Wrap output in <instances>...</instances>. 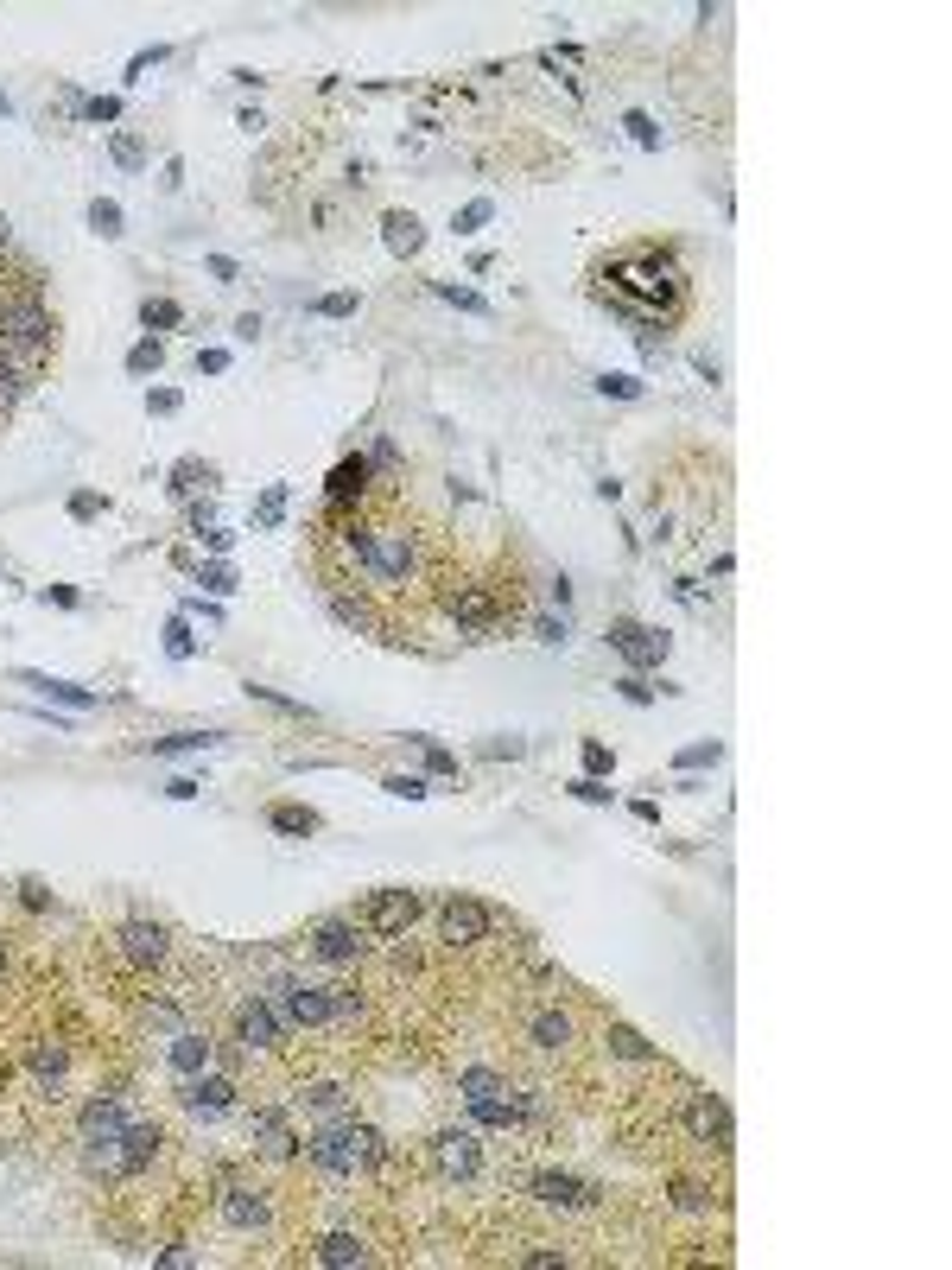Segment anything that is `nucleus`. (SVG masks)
Here are the masks:
<instances>
[{
    "mask_svg": "<svg viewBox=\"0 0 952 1270\" xmlns=\"http://www.w3.org/2000/svg\"><path fill=\"white\" fill-rule=\"evenodd\" d=\"M305 946L317 952V960H331V966H356V960H362V927L343 921V915H331V921H317V927L305 934Z\"/></svg>",
    "mask_w": 952,
    "mask_h": 1270,
    "instance_id": "obj_12",
    "label": "nucleus"
},
{
    "mask_svg": "<svg viewBox=\"0 0 952 1270\" xmlns=\"http://www.w3.org/2000/svg\"><path fill=\"white\" fill-rule=\"evenodd\" d=\"M178 318H185V311H178L172 299H146V305H140V325H146V331H172Z\"/></svg>",
    "mask_w": 952,
    "mask_h": 1270,
    "instance_id": "obj_28",
    "label": "nucleus"
},
{
    "mask_svg": "<svg viewBox=\"0 0 952 1270\" xmlns=\"http://www.w3.org/2000/svg\"><path fill=\"white\" fill-rule=\"evenodd\" d=\"M680 1125H686V1137H692L698 1150H718V1156L731 1150V1111H724V1099H718V1092H698V1086H692V1092H686V1119H680Z\"/></svg>",
    "mask_w": 952,
    "mask_h": 1270,
    "instance_id": "obj_8",
    "label": "nucleus"
},
{
    "mask_svg": "<svg viewBox=\"0 0 952 1270\" xmlns=\"http://www.w3.org/2000/svg\"><path fill=\"white\" fill-rule=\"evenodd\" d=\"M146 407H152V414H178V394L159 387V394H146Z\"/></svg>",
    "mask_w": 952,
    "mask_h": 1270,
    "instance_id": "obj_46",
    "label": "nucleus"
},
{
    "mask_svg": "<svg viewBox=\"0 0 952 1270\" xmlns=\"http://www.w3.org/2000/svg\"><path fill=\"white\" fill-rule=\"evenodd\" d=\"M185 1105L197 1111V1119H222V1111L235 1105V1086H229V1080H204V1074H197V1080L185 1086Z\"/></svg>",
    "mask_w": 952,
    "mask_h": 1270,
    "instance_id": "obj_21",
    "label": "nucleus"
},
{
    "mask_svg": "<svg viewBox=\"0 0 952 1270\" xmlns=\"http://www.w3.org/2000/svg\"><path fill=\"white\" fill-rule=\"evenodd\" d=\"M533 1201H540V1207H560V1214H578V1207H591V1201H597V1187H591V1181H578V1175L546 1169V1175H533Z\"/></svg>",
    "mask_w": 952,
    "mask_h": 1270,
    "instance_id": "obj_16",
    "label": "nucleus"
},
{
    "mask_svg": "<svg viewBox=\"0 0 952 1270\" xmlns=\"http://www.w3.org/2000/svg\"><path fill=\"white\" fill-rule=\"evenodd\" d=\"M204 744H216V737H204V731H178V737H159L152 750H159V756H172V750H204Z\"/></svg>",
    "mask_w": 952,
    "mask_h": 1270,
    "instance_id": "obj_32",
    "label": "nucleus"
},
{
    "mask_svg": "<svg viewBox=\"0 0 952 1270\" xmlns=\"http://www.w3.org/2000/svg\"><path fill=\"white\" fill-rule=\"evenodd\" d=\"M343 552H350V566H356L375 591H401V585H413V572H420V534H407L401 521H381V515L350 521Z\"/></svg>",
    "mask_w": 952,
    "mask_h": 1270,
    "instance_id": "obj_2",
    "label": "nucleus"
},
{
    "mask_svg": "<svg viewBox=\"0 0 952 1270\" xmlns=\"http://www.w3.org/2000/svg\"><path fill=\"white\" fill-rule=\"evenodd\" d=\"M610 649L628 655L635 667H661V661H667V635L648 629V622H616V629H610Z\"/></svg>",
    "mask_w": 952,
    "mask_h": 1270,
    "instance_id": "obj_15",
    "label": "nucleus"
},
{
    "mask_svg": "<svg viewBox=\"0 0 952 1270\" xmlns=\"http://www.w3.org/2000/svg\"><path fill=\"white\" fill-rule=\"evenodd\" d=\"M216 1214H222V1226H235V1232H267L273 1201H267V1187L222 1181V1187H216Z\"/></svg>",
    "mask_w": 952,
    "mask_h": 1270,
    "instance_id": "obj_9",
    "label": "nucleus"
},
{
    "mask_svg": "<svg viewBox=\"0 0 952 1270\" xmlns=\"http://www.w3.org/2000/svg\"><path fill=\"white\" fill-rule=\"evenodd\" d=\"M305 1156L325 1169V1175H362V1169L381 1162V1137H375L368 1125H356V1119H331V1125L311 1131Z\"/></svg>",
    "mask_w": 952,
    "mask_h": 1270,
    "instance_id": "obj_3",
    "label": "nucleus"
},
{
    "mask_svg": "<svg viewBox=\"0 0 952 1270\" xmlns=\"http://www.w3.org/2000/svg\"><path fill=\"white\" fill-rule=\"evenodd\" d=\"M325 1270H350V1264H368V1245L356 1239V1232H331V1239H317V1251H311Z\"/></svg>",
    "mask_w": 952,
    "mask_h": 1270,
    "instance_id": "obj_22",
    "label": "nucleus"
},
{
    "mask_svg": "<svg viewBox=\"0 0 952 1270\" xmlns=\"http://www.w3.org/2000/svg\"><path fill=\"white\" fill-rule=\"evenodd\" d=\"M20 387H26V375L14 369V356H7V350H0V401H14Z\"/></svg>",
    "mask_w": 952,
    "mask_h": 1270,
    "instance_id": "obj_34",
    "label": "nucleus"
},
{
    "mask_svg": "<svg viewBox=\"0 0 952 1270\" xmlns=\"http://www.w3.org/2000/svg\"><path fill=\"white\" fill-rule=\"evenodd\" d=\"M159 356H166V350H159V344L146 337V344H134V350H127V369H134V375H152V369H159Z\"/></svg>",
    "mask_w": 952,
    "mask_h": 1270,
    "instance_id": "obj_31",
    "label": "nucleus"
},
{
    "mask_svg": "<svg viewBox=\"0 0 952 1270\" xmlns=\"http://www.w3.org/2000/svg\"><path fill=\"white\" fill-rule=\"evenodd\" d=\"M705 762H718V744H692V750H680V769H705Z\"/></svg>",
    "mask_w": 952,
    "mask_h": 1270,
    "instance_id": "obj_37",
    "label": "nucleus"
},
{
    "mask_svg": "<svg viewBox=\"0 0 952 1270\" xmlns=\"http://www.w3.org/2000/svg\"><path fill=\"white\" fill-rule=\"evenodd\" d=\"M362 490H368V464L362 457H343L337 470H331V502L343 509V502H362Z\"/></svg>",
    "mask_w": 952,
    "mask_h": 1270,
    "instance_id": "obj_24",
    "label": "nucleus"
},
{
    "mask_svg": "<svg viewBox=\"0 0 952 1270\" xmlns=\"http://www.w3.org/2000/svg\"><path fill=\"white\" fill-rule=\"evenodd\" d=\"M115 109H121V102H115V96H102V102H90L84 115H90V121H115Z\"/></svg>",
    "mask_w": 952,
    "mask_h": 1270,
    "instance_id": "obj_47",
    "label": "nucleus"
},
{
    "mask_svg": "<svg viewBox=\"0 0 952 1270\" xmlns=\"http://www.w3.org/2000/svg\"><path fill=\"white\" fill-rule=\"evenodd\" d=\"M432 1162H438V1175H445V1181H470L476 1169H483V1137L451 1125V1131H438V1137H432Z\"/></svg>",
    "mask_w": 952,
    "mask_h": 1270,
    "instance_id": "obj_10",
    "label": "nucleus"
},
{
    "mask_svg": "<svg viewBox=\"0 0 952 1270\" xmlns=\"http://www.w3.org/2000/svg\"><path fill=\"white\" fill-rule=\"evenodd\" d=\"M585 769H591V775H610V744L591 737V744H585Z\"/></svg>",
    "mask_w": 952,
    "mask_h": 1270,
    "instance_id": "obj_39",
    "label": "nucleus"
},
{
    "mask_svg": "<svg viewBox=\"0 0 952 1270\" xmlns=\"http://www.w3.org/2000/svg\"><path fill=\"white\" fill-rule=\"evenodd\" d=\"M628 134H635V140H642V146H654V140H661V127H654V121H648V115H628Z\"/></svg>",
    "mask_w": 952,
    "mask_h": 1270,
    "instance_id": "obj_42",
    "label": "nucleus"
},
{
    "mask_svg": "<svg viewBox=\"0 0 952 1270\" xmlns=\"http://www.w3.org/2000/svg\"><path fill=\"white\" fill-rule=\"evenodd\" d=\"M32 692H45V699H64V705H96V692H84V686H70V680H51V674H20Z\"/></svg>",
    "mask_w": 952,
    "mask_h": 1270,
    "instance_id": "obj_26",
    "label": "nucleus"
},
{
    "mask_svg": "<svg viewBox=\"0 0 952 1270\" xmlns=\"http://www.w3.org/2000/svg\"><path fill=\"white\" fill-rule=\"evenodd\" d=\"M166 1067H172L178 1080H197V1074L210 1067V1036H204V1029H178V1036L166 1042Z\"/></svg>",
    "mask_w": 952,
    "mask_h": 1270,
    "instance_id": "obj_19",
    "label": "nucleus"
},
{
    "mask_svg": "<svg viewBox=\"0 0 952 1270\" xmlns=\"http://www.w3.org/2000/svg\"><path fill=\"white\" fill-rule=\"evenodd\" d=\"M273 826L280 832H317V814L311 807H273Z\"/></svg>",
    "mask_w": 952,
    "mask_h": 1270,
    "instance_id": "obj_30",
    "label": "nucleus"
},
{
    "mask_svg": "<svg viewBox=\"0 0 952 1270\" xmlns=\"http://www.w3.org/2000/svg\"><path fill=\"white\" fill-rule=\"evenodd\" d=\"M115 159H121V166H140L146 152H140V140H134V134H121V140H115Z\"/></svg>",
    "mask_w": 952,
    "mask_h": 1270,
    "instance_id": "obj_44",
    "label": "nucleus"
},
{
    "mask_svg": "<svg viewBox=\"0 0 952 1270\" xmlns=\"http://www.w3.org/2000/svg\"><path fill=\"white\" fill-rule=\"evenodd\" d=\"M572 794H578V801H610V787H603V781H597V775H585V781H572Z\"/></svg>",
    "mask_w": 952,
    "mask_h": 1270,
    "instance_id": "obj_41",
    "label": "nucleus"
},
{
    "mask_svg": "<svg viewBox=\"0 0 952 1270\" xmlns=\"http://www.w3.org/2000/svg\"><path fill=\"white\" fill-rule=\"evenodd\" d=\"M451 616H457V629H476V635H483V629L502 622V604H496L483 585H457V591H451Z\"/></svg>",
    "mask_w": 952,
    "mask_h": 1270,
    "instance_id": "obj_18",
    "label": "nucleus"
},
{
    "mask_svg": "<svg viewBox=\"0 0 952 1270\" xmlns=\"http://www.w3.org/2000/svg\"><path fill=\"white\" fill-rule=\"evenodd\" d=\"M597 387H603V394H616V401H635V394H642V381H635V375H603Z\"/></svg>",
    "mask_w": 952,
    "mask_h": 1270,
    "instance_id": "obj_35",
    "label": "nucleus"
},
{
    "mask_svg": "<svg viewBox=\"0 0 952 1270\" xmlns=\"http://www.w3.org/2000/svg\"><path fill=\"white\" fill-rule=\"evenodd\" d=\"M248 1144H255L267 1162H286V1156L299 1150V1137H292V1125H286V1111H255V1119H248Z\"/></svg>",
    "mask_w": 952,
    "mask_h": 1270,
    "instance_id": "obj_17",
    "label": "nucleus"
},
{
    "mask_svg": "<svg viewBox=\"0 0 952 1270\" xmlns=\"http://www.w3.org/2000/svg\"><path fill=\"white\" fill-rule=\"evenodd\" d=\"M457 1092H463V1105H470L476 1125L508 1131V1125L521 1119V1099L508 1092V1080H502L496 1067H463V1074H457Z\"/></svg>",
    "mask_w": 952,
    "mask_h": 1270,
    "instance_id": "obj_4",
    "label": "nucleus"
},
{
    "mask_svg": "<svg viewBox=\"0 0 952 1270\" xmlns=\"http://www.w3.org/2000/svg\"><path fill=\"white\" fill-rule=\"evenodd\" d=\"M527 1042H533L540 1055H560V1049L572 1042V1016H560V1010H540V1016L527 1022Z\"/></svg>",
    "mask_w": 952,
    "mask_h": 1270,
    "instance_id": "obj_23",
    "label": "nucleus"
},
{
    "mask_svg": "<svg viewBox=\"0 0 952 1270\" xmlns=\"http://www.w3.org/2000/svg\"><path fill=\"white\" fill-rule=\"evenodd\" d=\"M299 1105L305 1111H343V1086L337 1080H311L305 1092H299Z\"/></svg>",
    "mask_w": 952,
    "mask_h": 1270,
    "instance_id": "obj_27",
    "label": "nucleus"
},
{
    "mask_svg": "<svg viewBox=\"0 0 952 1270\" xmlns=\"http://www.w3.org/2000/svg\"><path fill=\"white\" fill-rule=\"evenodd\" d=\"M381 229H387V249H394V255H420V242H426L420 216H407V210H394V216H387Z\"/></svg>",
    "mask_w": 952,
    "mask_h": 1270,
    "instance_id": "obj_25",
    "label": "nucleus"
},
{
    "mask_svg": "<svg viewBox=\"0 0 952 1270\" xmlns=\"http://www.w3.org/2000/svg\"><path fill=\"white\" fill-rule=\"evenodd\" d=\"M7 109H14V102H7V96H0V115H7Z\"/></svg>",
    "mask_w": 952,
    "mask_h": 1270,
    "instance_id": "obj_50",
    "label": "nucleus"
},
{
    "mask_svg": "<svg viewBox=\"0 0 952 1270\" xmlns=\"http://www.w3.org/2000/svg\"><path fill=\"white\" fill-rule=\"evenodd\" d=\"M387 794H401V801H420V794H426V781H420V775H394V781H387Z\"/></svg>",
    "mask_w": 952,
    "mask_h": 1270,
    "instance_id": "obj_38",
    "label": "nucleus"
},
{
    "mask_svg": "<svg viewBox=\"0 0 952 1270\" xmlns=\"http://www.w3.org/2000/svg\"><path fill=\"white\" fill-rule=\"evenodd\" d=\"M533 635H540V642H566V622H552V616H533Z\"/></svg>",
    "mask_w": 952,
    "mask_h": 1270,
    "instance_id": "obj_45",
    "label": "nucleus"
},
{
    "mask_svg": "<svg viewBox=\"0 0 952 1270\" xmlns=\"http://www.w3.org/2000/svg\"><path fill=\"white\" fill-rule=\"evenodd\" d=\"M490 921H496V915H490L483 902H470V896H451V902H445V915H438V940H445L451 952H457V946H476V940L490 934Z\"/></svg>",
    "mask_w": 952,
    "mask_h": 1270,
    "instance_id": "obj_14",
    "label": "nucleus"
},
{
    "mask_svg": "<svg viewBox=\"0 0 952 1270\" xmlns=\"http://www.w3.org/2000/svg\"><path fill=\"white\" fill-rule=\"evenodd\" d=\"M273 1010H280V1022L286 1029H325V1022H337V985H317V979H280V991H273Z\"/></svg>",
    "mask_w": 952,
    "mask_h": 1270,
    "instance_id": "obj_5",
    "label": "nucleus"
},
{
    "mask_svg": "<svg viewBox=\"0 0 952 1270\" xmlns=\"http://www.w3.org/2000/svg\"><path fill=\"white\" fill-rule=\"evenodd\" d=\"M280 1036H286V1022L273 1016V1004H242L235 1010V1042H242V1055H273L280 1049Z\"/></svg>",
    "mask_w": 952,
    "mask_h": 1270,
    "instance_id": "obj_13",
    "label": "nucleus"
},
{
    "mask_svg": "<svg viewBox=\"0 0 952 1270\" xmlns=\"http://www.w3.org/2000/svg\"><path fill=\"white\" fill-rule=\"evenodd\" d=\"M317 311H325V318H350L356 299H350V292H331V299H317Z\"/></svg>",
    "mask_w": 952,
    "mask_h": 1270,
    "instance_id": "obj_40",
    "label": "nucleus"
},
{
    "mask_svg": "<svg viewBox=\"0 0 952 1270\" xmlns=\"http://www.w3.org/2000/svg\"><path fill=\"white\" fill-rule=\"evenodd\" d=\"M121 1131H127V1105H115V1099L84 1105V1156L102 1175H115V1162H121Z\"/></svg>",
    "mask_w": 952,
    "mask_h": 1270,
    "instance_id": "obj_6",
    "label": "nucleus"
},
{
    "mask_svg": "<svg viewBox=\"0 0 952 1270\" xmlns=\"http://www.w3.org/2000/svg\"><path fill=\"white\" fill-rule=\"evenodd\" d=\"M57 337L51 325V311L39 299H7V311H0V350H26V356H45Z\"/></svg>",
    "mask_w": 952,
    "mask_h": 1270,
    "instance_id": "obj_7",
    "label": "nucleus"
},
{
    "mask_svg": "<svg viewBox=\"0 0 952 1270\" xmlns=\"http://www.w3.org/2000/svg\"><path fill=\"white\" fill-rule=\"evenodd\" d=\"M90 229H96V235H121V204L96 197V204H90Z\"/></svg>",
    "mask_w": 952,
    "mask_h": 1270,
    "instance_id": "obj_29",
    "label": "nucleus"
},
{
    "mask_svg": "<svg viewBox=\"0 0 952 1270\" xmlns=\"http://www.w3.org/2000/svg\"><path fill=\"white\" fill-rule=\"evenodd\" d=\"M197 369H210V375H222V369H229V356H222V350H204V356H197Z\"/></svg>",
    "mask_w": 952,
    "mask_h": 1270,
    "instance_id": "obj_48",
    "label": "nucleus"
},
{
    "mask_svg": "<svg viewBox=\"0 0 952 1270\" xmlns=\"http://www.w3.org/2000/svg\"><path fill=\"white\" fill-rule=\"evenodd\" d=\"M166 649H172L178 661L191 655V629H185V616H172V629H166Z\"/></svg>",
    "mask_w": 952,
    "mask_h": 1270,
    "instance_id": "obj_36",
    "label": "nucleus"
},
{
    "mask_svg": "<svg viewBox=\"0 0 952 1270\" xmlns=\"http://www.w3.org/2000/svg\"><path fill=\"white\" fill-rule=\"evenodd\" d=\"M490 216H496V204H490V197H476V204H463V210H457V229H483Z\"/></svg>",
    "mask_w": 952,
    "mask_h": 1270,
    "instance_id": "obj_33",
    "label": "nucleus"
},
{
    "mask_svg": "<svg viewBox=\"0 0 952 1270\" xmlns=\"http://www.w3.org/2000/svg\"><path fill=\"white\" fill-rule=\"evenodd\" d=\"M121 952H127L134 966H159L172 946H166V927H152V921H127V927H121Z\"/></svg>",
    "mask_w": 952,
    "mask_h": 1270,
    "instance_id": "obj_20",
    "label": "nucleus"
},
{
    "mask_svg": "<svg viewBox=\"0 0 952 1270\" xmlns=\"http://www.w3.org/2000/svg\"><path fill=\"white\" fill-rule=\"evenodd\" d=\"M204 585H210V591H229L235 579H229V566H210V572H204Z\"/></svg>",
    "mask_w": 952,
    "mask_h": 1270,
    "instance_id": "obj_49",
    "label": "nucleus"
},
{
    "mask_svg": "<svg viewBox=\"0 0 952 1270\" xmlns=\"http://www.w3.org/2000/svg\"><path fill=\"white\" fill-rule=\"evenodd\" d=\"M362 921H368L381 940H407V927L420 921V896H413V890H381V896L362 909Z\"/></svg>",
    "mask_w": 952,
    "mask_h": 1270,
    "instance_id": "obj_11",
    "label": "nucleus"
},
{
    "mask_svg": "<svg viewBox=\"0 0 952 1270\" xmlns=\"http://www.w3.org/2000/svg\"><path fill=\"white\" fill-rule=\"evenodd\" d=\"M70 515H76V521H90V515H102V496H90V490H84V496H70Z\"/></svg>",
    "mask_w": 952,
    "mask_h": 1270,
    "instance_id": "obj_43",
    "label": "nucleus"
},
{
    "mask_svg": "<svg viewBox=\"0 0 952 1270\" xmlns=\"http://www.w3.org/2000/svg\"><path fill=\"white\" fill-rule=\"evenodd\" d=\"M603 299L616 305V311H628V318H642V325H661V318H673L680 305H686V274H680V261L673 255H661V249H628V255H616L610 267H603Z\"/></svg>",
    "mask_w": 952,
    "mask_h": 1270,
    "instance_id": "obj_1",
    "label": "nucleus"
}]
</instances>
